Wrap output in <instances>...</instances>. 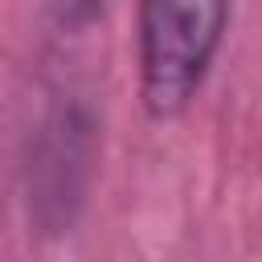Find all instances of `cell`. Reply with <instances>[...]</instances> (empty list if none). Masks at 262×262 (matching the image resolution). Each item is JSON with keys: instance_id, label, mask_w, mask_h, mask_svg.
<instances>
[{"instance_id": "6da1fadb", "label": "cell", "mask_w": 262, "mask_h": 262, "mask_svg": "<svg viewBox=\"0 0 262 262\" xmlns=\"http://www.w3.org/2000/svg\"><path fill=\"white\" fill-rule=\"evenodd\" d=\"M233 0H139L135 8V66L139 98L151 119H176L201 94Z\"/></svg>"}, {"instance_id": "7a4b0ae2", "label": "cell", "mask_w": 262, "mask_h": 262, "mask_svg": "<svg viewBox=\"0 0 262 262\" xmlns=\"http://www.w3.org/2000/svg\"><path fill=\"white\" fill-rule=\"evenodd\" d=\"M86 172H90V123L78 111H57L45 131L41 143L33 151V168H29V192L37 205V217L49 229H61L74 221V205L86 192Z\"/></svg>"}, {"instance_id": "3957f363", "label": "cell", "mask_w": 262, "mask_h": 262, "mask_svg": "<svg viewBox=\"0 0 262 262\" xmlns=\"http://www.w3.org/2000/svg\"><path fill=\"white\" fill-rule=\"evenodd\" d=\"M102 8H106V0H45V12H49L53 25L66 29V33L90 29V25L102 16Z\"/></svg>"}]
</instances>
